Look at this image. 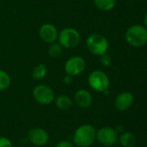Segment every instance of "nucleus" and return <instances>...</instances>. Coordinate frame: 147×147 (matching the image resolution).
I'll return each mask as SVG.
<instances>
[{
	"label": "nucleus",
	"mask_w": 147,
	"mask_h": 147,
	"mask_svg": "<svg viewBox=\"0 0 147 147\" xmlns=\"http://www.w3.org/2000/svg\"><path fill=\"white\" fill-rule=\"evenodd\" d=\"M59 31L52 23H44L39 28V36L42 41L48 44H52L57 41Z\"/></svg>",
	"instance_id": "nucleus-9"
},
{
	"label": "nucleus",
	"mask_w": 147,
	"mask_h": 147,
	"mask_svg": "<svg viewBox=\"0 0 147 147\" xmlns=\"http://www.w3.org/2000/svg\"><path fill=\"white\" fill-rule=\"evenodd\" d=\"M86 47L90 53L94 56H101L107 53L109 42L101 34H92L86 40Z\"/></svg>",
	"instance_id": "nucleus-2"
},
{
	"label": "nucleus",
	"mask_w": 147,
	"mask_h": 147,
	"mask_svg": "<svg viewBox=\"0 0 147 147\" xmlns=\"http://www.w3.org/2000/svg\"><path fill=\"white\" fill-rule=\"evenodd\" d=\"M48 73V67L44 64H38L32 70V78L36 80L43 79Z\"/></svg>",
	"instance_id": "nucleus-15"
},
{
	"label": "nucleus",
	"mask_w": 147,
	"mask_h": 147,
	"mask_svg": "<svg viewBox=\"0 0 147 147\" xmlns=\"http://www.w3.org/2000/svg\"><path fill=\"white\" fill-rule=\"evenodd\" d=\"M100 57H101V59H100L101 60V64L103 66L108 67V66L111 65V64H112V58L110 57L109 54L105 53V54H103V55H101Z\"/></svg>",
	"instance_id": "nucleus-19"
},
{
	"label": "nucleus",
	"mask_w": 147,
	"mask_h": 147,
	"mask_svg": "<svg viewBox=\"0 0 147 147\" xmlns=\"http://www.w3.org/2000/svg\"><path fill=\"white\" fill-rule=\"evenodd\" d=\"M56 107L62 111H66L72 107V100L69 96L65 95H61L55 99Z\"/></svg>",
	"instance_id": "nucleus-13"
},
{
	"label": "nucleus",
	"mask_w": 147,
	"mask_h": 147,
	"mask_svg": "<svg viewBox=\"0 0 147 147\" xmlns=\"http://www.w3.org/2000/svg\"><path fill=\"white\" fill-rule=\"evenodd\" d=\"M96 8L101 11H110L116 4V0H93Z\"/></svg>",
	"instance_id": "nucleus-14"
},
{
	"label": "nucleus",
	"mask_w": 147,
	"mask_h": 147,
	"mask_svg": "<svg viewBox=\"0 0 147 147\" xmlns=\"http://www.w3.org/2000/svg\"><path fill=\"white\" fill-rule=\"evenodd\" d=\"M57 41L63 48H75L81 42V34L75 28L67 27L59 31Z\"/></svg>",
	"instance_id": "nucleus-4"
},
{
	"label": "nucleus",
	"mask_w": 147,
	"mask_h": 147,
	"mask_svg": "<svg viewBox=\"0 0 147 147\" xmlns=\"http://www.w3.org/2000/svg\"><path fill=\"white\" fill-rule=\"evenodd\" d=\"M96 140L95 128L88 124L80 126L75 132L73 142L78 147L91 146Z\"/></svg>",
	"instance_id": "nucleus-1"
},
{
	"label": "nucleus",
	"mask_w": 147,
	"mask_h": 147,
	"mask_svg": "<svg viewBox=\"0 0 147 147\" xmlns=\"http://www.w3.org/2000/svg\"><path fill=\"white\" fill-rule=\"evenodd\" d=\"M120 141L124 147H134L137 144V138L132 133H125L120 136Z\"/></svg>",
	"instance_id": "nucleus-16"
},
{
	"label": "nucleus",
	"mask_w": 147,
	"mask_h": 147,
	"mask_svg": "<svg viewBox=\"0 0 147 147\" xmlns=\"http://www.w3.org/2000/svg\"><path fill=\"white\" fill-rule=\"evenodd\" d=\"M33 98L42 105H49L55 99V94L52 88L46 84H38L32 92Z\"/></svg>",
	"instance_id": "nucleus-6"
},
{
	"label": "nucleus",
	"mask_w": 147,
	"mask_h": 147,
	"mask_svg": "<svg viewBox=\"0 0 147 147\" xmlns=\"http://www.w3.org/2000/svg\"><path fill=\"white\" fill-rule=\"evenodd\" d=\"M75 102L80 108L88 109L92 105L93 97L88 90L81 89L75 94Z\"/></svg>",
	"instance_id": "nucleus-12"
},
{
	"label": "nucleus",
	"mask_w": 147,
	"mask_h": 147,
	"mask_svg": "<svg viewBox=\"0 0 147 147\" xmlns=\"http://www.w3.org/2000/svg\"><path fill=\"white\" fill-rule=\"evenodd\" d=\"M73 80H74V77L73 76H70L68 74H66L63 78V83L67 85H69L73 83Z\"/></svg>",
	"instance_id": "nucleus-22"
},
{
	"label": "nucleus",
	"mask_w": 147,
	"mask_h": 147,
	"mask_svg": "<svg viewBox=\"0 0 147 147\" xmlns=\"http://www.w3.org/2000/svg\"><path fill=\"white\" fill-rule=\"evenodd\" d=\"M96 140L103 146H113L118 140L117 131L110 127H103L96 132Z\"/></svg>",
	"instance_id": "nucleus-8"
},
{
	"label": "nucleus",
	"mask_w": 147,
	"mask_h": 147,
	"mask_svg": "<svg viewBox=\"0 0 147 147\" xmlns=\"http://www.w3.org/2000/svg\"><path fill=\"white\" fill-rule=\"evenodd\" d=\"M86 69V60L83 57L75 55L68 59L64 64L66 74L75 77L81 75Z\"/></svg>",
	"instance_id": "nucleus-7"
},
{
	"label": "nucleus",
	"mask_w": 147,
	"mask_h": 147,
	"mask_svg": "<svg viewBox=\"0 0 147 147\" xmlns=\"http://www.w3.org/2000/svg\"><path fill=\"white\" fill-rule=\"evenodd\" d=\"M88 85L91 89L98 92H104L105 90H108L109 87V78L107 75L100 70H96L92 71L88 78Z\"/></svg>",
	"instance_id": "nucleus-5"
},
{
	"label": "nucleus",
	"mask_w": 147,
	"mask_h": 147,
	"mask_svg": "<svg viewBox=\"0 0 147 147\" xmlns=\"http://www.w3.org/2000/svg\"><path fill=\"white\" fill-rule=\"evenodd\" d=\"M11 84L10 76L3 70L0 69V91L7 90Z\"/></svg>",
	"instance_id": "nucleus-18"
},
{
	"label": "nucleus",
	"mask_w": 147,
	"mask_h": 147,
	"mask_svg": "<svg viewBox=\"0 0 147 147\" xmlns=\"http://www.w3.org/2000/svg\"><path fill=\"white\" fill-rule=\"evenodd\" d=\"M144 24H145V27L147 28V12L145 14V16H144Z\"/></svg>",
	"instance_id": "nucleus-23"
},
{
	"label": "nucleus",
	"mask_w": 147,
	"mask_h": 147,
	"mask_svg": "<svg viewBox=\"0 0 147 147\" xmlns=\"http://www.w3.org/2000/svg\"><path fill=\"white\" fill-rule=\"evenodd\" d=\"M126 40L134 47H141L147 43V28L142 25H133L127 28Z\"/></svg>",
	"instance_id": "nucleus-3"
},
{
	"label": "nucleus",
	"mask_w": 147,
	"mask_h": 147,
	"mask_svg": "<svg viewBox=\"0 0 147 147\" xmlns=\"http://www.w3.org/2000/svg\"><path fill=\"white\" fill-rule=\"evenodd\" d=\"M55 147H74V145L68 140H62L55 146Z\"/></svg>",
	"instance_id": "nucleus-21"
},
{
	"label": "nucleus",
	"mask_w": 147,
	"mask_h": 147,
	"mask_svg": "<svg viewBox=\"0 0 147 147\" xmlns=\"http://www.w3.org/2000/svg\"><path fill=\"white\" fill-rule=\"evenodd\" d=\"M0 147H12L10 140L6 137H0Z\"/></svg>",
	"instance_id": "nucleus-20"
},
{
	"label": "nucleus",
	"mask_w": 147,
	"mask_h": 147,
	"mask_svg": "<svg viewBox=\"0 0 147 147\" xmlns=\"http://www.w3.org/2000/svg\"><path fill=\"white\" fill-rule=\"evenodd\" d=\"M62 52H63V47L58 42H54L52 44H49V47L48 48V54L50 58L52 59L60 58Z\"/></svg>",
	"instance_id": "nucleus-17"
},
{
	"label": "nucleus",
	"mask_w": 147,
	"mask_h": 147,
	"mask_svg": "<svg viewBox=\"0 0 147 147\" xmlns=\"http://www.w3.org/2000/svg\"><path fill=\"white\" fill-rule=\"evenodd\" d=\"M134 101V96L131 92L125 91L119 94L115 99L114 104L117 109L120 111H126L131 108Z\"/></svg>",
	"instance_id": "nucleus-11"
},
{
	"label": "nucleus",
	"mask_w": 147,
	"mask_h": 147,
	"mask_svg": "<svg viewBox=\"0 0 147 147\" xmlns=\"http://www.w3.org/2000/svg\"><path fill=\"white\" fill-rule=\"evenodd\" d=\"M28 140L34 146H42L49 142V135L46 130L40 127H34L28 132Z\"/></svg>",
	"instance_id": "nucleus-10"
}]
</instances>
